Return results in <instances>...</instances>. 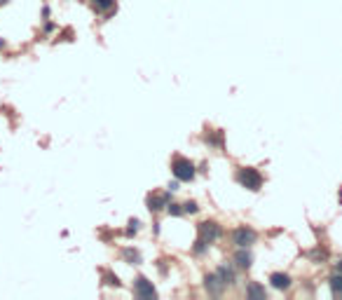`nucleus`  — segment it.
Segmentation results:
<instances>
[{
  "instance_id": "obj_1",
  "label": "nucleus",
  "mask_w": 342,
  "mask_h": 300,
  "mask_svg": "<svg viewBox=\"0 0 342 300\" xmlns=\"http://www.w3.org/2000/svg\"><path fill=\"white\" fill-rule=\"evenodd\" d=\"M237 181H239L244 188H248V190H260V185H263V176H260V171L251 169V167H244V169L237 171Z\"/></svg>"
},
{
  "instance_id": "obj_2",
  "label": "nucleus",
  "mask_w": 342,
  "mask_h": 300,
  "mask_svg": "<svg viewBox=\"0 0 342 300\" xmlns=\"http://www.w3.org/2000/svg\"><path fill=\"white\" fill-rule=\"evenodd\" d=\"M171 169H174V176L178 181H192L195 178V164L190 160H183V157H176L174 164H171Z\"/></svg>"
},
{
  "instance_id": "obj_3",
  "label": "nucleus",
  "mask_w": 342,
  "mask_h": 300,
  "mask_svg": "<svg viewBox=\"0 0 342 300\" xmlns=\"http://www.w3.org/2000/svg\"><path fill=\"white\" fill-rule=\"evenodd\" d=\"M255 239H258V235H255L251 228H246V225L237 228V230H234V235H232V242L239 246V249H246V246L255 244Z\"/></svg>"
},
{
  "instance_id": "obj_4",
  "label": "nucleus",
  "mask_w": 342,
  "mask_h": 300,
  "mask_svg": "<svg viewBox=\"0 0 342 300\" xmlns=\"http://www.w3.org/2000/svg\"><path fill=\"white\" fill-rule=\"evenodd\" d=\"M220 237V228L216 223H199V239H204L206 244H211Z\"/></svg>"
},
{
  "instance_id": "obj_5",
  "label": "nucleus",
  "mask_w": 342,
  "mask_h": 300,
  "mask_svg": "<svg viewBox=\"0 0 342 300\" xmlns=\"http://www.w3.org/2000/svg\"><path fill=\"white\" fill-rule=\"evenodd\" d=\"M136 295L138 298H155L157 291H155V286H152V281H148L145 277H138L136 279Z\"/></svg>"
},
{
  "instance_id": "obj_6",
  "label": "nucleus",
  "mask_w": 342,
  "mask_h": 300,
  "mask_svg": "<svg viewBox=\"0 0 342 300\" xmlns=\"http://www.w3.org/2000/svg\"><path fill=\"white\" fill-rule=\"evenodd\" d=\"M204 284H206V291H209V293H213V295H218L220 291H223V286H225V284L220 281L218 274H206Z\"/></svg>"
},
{
  "instance_id": "obj_7",
  "label": "nucleus",
  "mask_w": 342,
  "mask_h": 300,
  "mask_svg": "<svg viewBox=\"0 0 342 300\" xmlns=\"http://www.w3.org/2000/svg\"><path fill=\"white\" fill-rule=\"evenodd\" d=\"M270 281H272V286L279 288V291H286V288L291 286V277L284 272H274L272 277H270Z\"/></svg>"
},
{
  "instance_id": "obj_8",
  "label": "nucleus",
  "mask_w": 342,
  "mask_h": 300,
  "mask_svg": "<svg viewBox=\"0 0 342 300\" xmlns=\"http://www.w3.org/2000/svg\"><path fill=\"white\" fill-rule=\"evenodd\" d=\"M148 204H150V211H159V209L169 206V195H152Z\"/></svg>"
},
{
  "instance_id": "obj_9",
  "label": "nucleus",
  "mask_w": 342,
  "mask_h": 300,
  "mask_svg": "<svg viewBox=\"0 0 342 300\" xmlns=\"http://www.w3.org/2000/svg\"><path fill=\"white\" fill-rule=\"evenodd\" d=\"M251 253L246 251V249H239V251H237V256H234V263H237V265L239 267H244V270H248V267H251Z\"/></svg>"
},
{
  "instance_id": "obj_10",
  "label": "nucleus",
  "mask_w": 342,
  "mask_h": 300,
  "mask_svg": "<svg viewBox=\"0 0 342 300\" xmlns=\"http://www.w3.org/2000/svg\"><path fill=\"white\" fill-rule=\"evenodd\" d=\"M216 274L220 277V281H223L225 286H227V284H234V272H232V270H227V267H220Z\"/></svg>"
},
{
  "instance_id": "obj_11",
  "label": "nucleus",
  "mask_w": 342,
  "mask_h": 300,
  "mask_svg": "<svg viewBox=\"0 0 342 300\" xmlns=\"http://www.w3.org/2000/svg\"><path fill=\"white\" fill-rule=\"evenodd\" d=\"M94 3L96 10H101V12H106V10H113L115 7V0H92Z\"/></svg>"
},
{
  "instance_id": "obj_12",
  "label": "nucleus",
  "mask_w": 342,
  "mask_h": 300,
  "mask_svg": "<svg viewBox=\"0 0 342 300\" xmlns=\"http://www.w3.org/2000/svg\"><path fill=\"white\" fill-rule=\"evenodd\" d=\"M246 295H251V298H265V288L255 286V284H251V286L246 288Z\"/></svg>"
},
{
  "instance_id": "obj_13",
  "label": "nucleus",
  "mask_w": 342,
  "mask_h": 300,
  "mask_svg": "<svg viewBox=\"0 0 342 300\" xmlns=\"http://www.w3.org/2000/svg\"><path fill=\"white\" fill-rule=\"evenodd\" d=\"M330 288H333V293H342V272L330 277Z\"/></svg>"
},
{
  "instance_id": "obj_14",
  "label": "nucleus",
  "mask_w": 342,
  "mask_h": 300,
  "mask_svg": "<svg viewBox=\"0 0 342 300\" xmlns=\"http://www.w3.org/2000/svg\"><path fill=\"white\" fill-rule=\"evenodd\" d=\"M124 258H127V260H131L134 265H136V263H141V256H138L136 251H131V249H127V251H124Z\"/></svg>"
},
{
  "instance_id": "obj_15",
  "label": "nucleus",
  "mask_w": 342,
  "mask_h": 300,
  "mask_svg": "<svg viewBox=\"0 0 342 300\" xmlns=\"http://www.w3.org/2000/svg\"><path fill=\"white\" fill-rule=\"evenodd\" d=\"M206 246H209V244H206L204 239H197V242H195V253H197V256H202V253L206 251Z\"/></svg>"
},
{
  "instance_id": "obj_16",
  "label": "nucleus",
  "mask_w": 342,
  "mask_h": 300,
  "mask_svg": "<svg viewBox=\"0 0 342 300\" xmlns=\"http://www.w3.org/2000/svg\"><path fill=\"white\" fill-rule=\"evenodd\" d=\"M183 211H185V213H197L199 206L195 204V202H185V204H183Z\"/></svg>"
},
{
  "instance_id": "obj_17",
  "label": "nucleus",
  "mask_w": 342,
  "mask_h": 300,
  "mask_svg": "<svg viewBox=\"0 0 342 300\" xmlns=\"http://www.w3.org/2000/svg\"><path fill=\"white\" fill-rule=\"evenodd\" d=\"M169 213H171V216H181V213H183V209H181V204H169Z\"/></svg>"
},
{
  "instance_id": "obj_18",
  "label": "nucleus",
  "mask_w": 342,
  "mask_h": 300,
  "mask_svg": "<svg viewBox=\"0 0 342 300\" xmlns=\"http://www.w3.org/2000/svg\"><path fill=\"white\" fill-rule=\"evenodd\" d=\"M136 230H138V220H131V223H129V230H127V235H136Z\"/></svg>"
},
{
  "instance_id": "obj_19",
  "label": "nucleus",
  "mask_w": 342,
  "mask_h": 300,
  "mask_svg": "<svg viewBox=\"0 0 342 300\" xmlns=\"http://www.w3.org/2000/svg\"><path fill=\"white\" fill-rule=\"evenodd\" d=\"M337 272H342V260H340V263H337Z\"/></svg>"
},
{
  "instance_id": "obj_20",
  "label": "nucleus",
  "mask_w": 342,
  "mask_h": 300,
  "mask_svg": "<svg viewBox=\"0 0 342 300\" xmlns=\"http://www.w3.org/2000/svg\"><path fill=\"white\" fill-rule=\"evenodd\" d=\"M340 202H342V190H340Z\"/></svg>"
}]
</instances>
